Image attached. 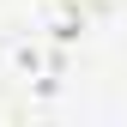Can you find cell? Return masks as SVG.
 Here are the masks:
<instances>
[{
    "label": "cell",
    "instance_id": "6da1fadb",
    "mask_svg": "<svg viewBox=\"0 0 127 127\" xmlns=\"http://www.w3.org/2000/svg\"><path fill=\"white\" fill-rule=\"evenodd\" d=\"M0 79L18 91H36V97H55L67 85V49L36 30H6L0 36Z\"/></svg>",
    "mask_w": 127,
    "mask_h": 127
},
{
    "label": "cell",
    "instance_id": "7a4b0ae2",
    "mask_svg": "<svg viewBox=\"0 0 127 127\" xmlns=\"http://www.w3.org/2000/svg\"><path fill=\"white\" fill-rule=\"evenodd\" d=\"M30 30L67 49L85 36V12H79V0H30Z\"/></svg>",
    "mask_w": 127,
    "mask_h": 127
}]
</instances>
